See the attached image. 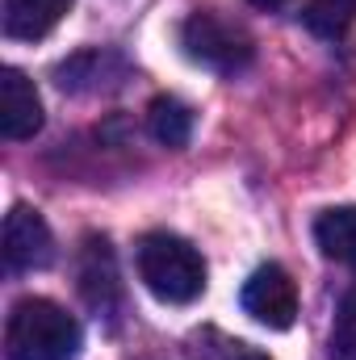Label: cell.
Here are the masks:
<instances>
[{"label":"cell","instance_id":"cell-1","mask_svg":"<svg viewBox=\"0 0 356 360\" xmlns=\"http://www.w3.org/2000/svg\"><path fill=\"white\" fill-rule=\"evenodd\" d=\"M80 323L51 297H21L4 323V360H72Z\"/></svg>","mask_w":356,"mask_h":360},{"label":"cell","instance_id":"cell-2","mask_svg":"<svg viewBox=\"0 0 356 360\" xmlns=\"http://www.w3.org/2000/svg\"><path fill=\"white\" fill-rule=\"evenodd\" d=\"M134 264H139V281L147 285V293L168 306H189L205 293V260L180 235H168V231L143 235Z\"/></svg>","mask_w":356,"mask_h":360},{"label":"cell","instance_id":"cell-3","mask_svg":"<svg viewBox=\"0 0 356 360\" xmlns=\"http://www.w3.org/2000/svg\"><path fill=\"white\" fill-rule=\"evenodd\" d=\"M180 51L193 63H201V68H210L218 76H235V72H243L252 63L256 42L239 21H231L222 13H210V8H197L180 25Z\"/></svg>","mask_w":356,"mask_h":360},{"label":"cell","instance_id":"cell-4","mask_svg":"<svg viewBox=\"0 0 356 360\" xmlns=\"http://www.w3.org/2000/svg\"><path fill=\"white\" fill-rule=\"evenodd\" d=\"M239 306L256 323L272 327V331H289L293 319H298V285H293V276L281 269V264H260V269L243 281Z\"/></svg>","mask_w":356,"mask_h":360},{"label":"cell","instance_id":"cell-5","mask_svg":"<svg viewBox=\"0 0 356 360\" xmlns=\"http://www.w3.org/2000/svg\"><path fill=\"white\" fill-rule=\"evenodd\" d=\"M55 260V235L46 218L30 205H13L4 214V264L13 272L46 269Z\"/></svg>","mask_w":356,"mask_h":360},{"label":"cell","instance_id":"cell-6","mask_svg":"<svg viewBox=\"0 0 356 360\" xmlns=\"http://www.w3.org/2000/svg\"><path fill=\"white\" fill-rule=\"evenodd\" d=\"M42 130V96L34 80L17 68L0 72V139L25 143Z\"/></svg>","mask_w":356,"mask_h":360},{"label":"cell","instance_id":"cell-7","mask_svg":"<svg viewBox=\"0 0 356 360\" xmlns=\"http://www.w3.org/2000/svg\"><path fill=\"white\" fill-rule=\"evenodd\" d=\"M72 8V0H4L0 4V25L8 38L17 42H34V38H46L63 13Z\"/></svg>","mask_w":356,"mask_h":360},{"label":"cell","instance_id":"cell-8","mask_svg":"<svg viewBox=\"0 0 356 360\" xmlns=\"http://www.w3.org/2000/svg\"><path fill=\"white\" fill-rule=\"evenodd\" d=\"M314 243L327 260L356 269V205H336L314 218Z\"/></svg>","mask_w":356,"mask_h":360},{"label":"cell","instance_id":"cell-9","mask_svg":"<svg viewBox=\"0 0 356 360\" xmlns=\"http://www.w3.org/2000/svg\"><path fill=\"white\" fill-rule=\"evenodd\" d=\"M147 130H151L155 143L180 151L189 143V134H193V113H189V105L177 101V96H155L147 105Z\"/></svg>","mask_w":356,"mask_h":360},{"label":"cell","instance_id":"cell-10","mask_svg":"<svg viewBox=\"0 0 356 360\" xmlns=\"http://www.w3.org/2000/svg\"><path fill=\"white\" fill-rule=\"evenodd\" d=\"M302 21H306L310 34L336 42V38H344L356 25V0H306Z\"/></svg>","mask_w":356,"mask_h":360},{"label":"cell","instance_id":"cell-11","mask_svg":"<svg viewBox=\"0 0 356 360\" xmlns=\"http://www.w3.org/2000/svg\"><path fill=\"white\" fill-rule=\"evenodd\" d=\"M331 360H356V289L344 293L336 327H331Z\"/></svg>","mask_w":356,"mask_h":360},{"label":"cell","instance_id":"cell-12","mask_svg":"<svg viewBox=\"0 0 356 360\" xmlns=\"http://www.w3.org/2000/svg\"><path fill=\"white\" fill-rule=\"evenodd\" d=\"M210 360H272V356L256 352L252 344H239V340H222V348H210Z\"/></svg>","mask_w":356,"mask_h":360},{"label":"cell","instance_id":"cell-13","mask_svg":"<svg viewBox=\"0 0 356 360\" xmlns=\"http://www.w3.org/2000/svg\"><path fill=\"white\" fill-rule=\"evenodd\" d=\"M248 4H256V8H276L281 0H248Z\"/></svg>","mask_w":356,"mask_h":360}]
</instances>
